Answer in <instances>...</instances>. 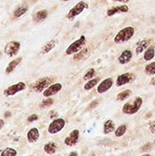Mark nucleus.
<instances>
[{
    "label": "nucleus",
    "mask_w": 155,
    "mask_h": 156,
    "mask_svg": "<svg viewBox=\"0 0 155 156\" xmlns=\"http://www.w3.org/2000/svg\"><path fill=\"white\" fill-rule=\"evenodd\" d=\"M143 98L136 97L133 101L127 102V103H125L123 105V107H122V112L124 114H127V115L135 114V113H137L140 111V109L143 106Z\"/></svg>",
    "instance_id": "obj_1"
},
{
    "label": "nucleus",
    "mask_w": 155,
    "mask_h": 156,
    "mask_svg": "<svg viewBox=\"0 0 155 156\" xmlns=\"http://www.w3.org/2000/svg\"><path fill=\"white\" fill-rule=\"evenodd\" d=\"M135 33V29L132 27H126L122 29H121L117 35L114 37V42L115 43H124L130 40Z\"/></svg>",
    "instance_id": "obj_2"
},
{
    "label": "nucleus",
    "mask_w": 155,
    "mask_h": 156,
    "mask_svg": "<svg viewBox=\"0 0 155 156\" xmlns=\"http://www.w3.org/2000/svg\"><path fill=\"white\" fill-rule=\"evenodd\" d=\"M85 45H86V37L85 36H81L79 39H77L76 41H74L69 46V48L66 49V54L69 56L75 55L76 53L79 52L81 49H83Z\"/></svg>",
    "instance_id": "obj_3"
},
{
    "label": "nucleus",
    "mask_w": 155,
    "mask_h": 156,
    "mask_svg": "<svg viewBox=\"0 0 155 156\" xmlns=\"http://www.w3.org/2000/svg\"><path fill=\"white\" fill-rule=\"evenodd\" d=\"M89 5L86 2L84 1H80L76 5H74L68 13L67 15V17L69 19H74L76 16H78L80 13H82L86 8H88Z\"/></svg>",
    "instance_id": "obj_4"
},
{
    "label": "nucleus",
    "mask_w": 155,
    "mask_h": 156,
    "mask_svg": "<svg viewBox=\"0 0 155 156\" xmlns=\"http://www.w3.org/2000/svg\"><path fill=\"white\" fill-rule=\"evenodd\" d=\"M52 81H53V80L51 78L44 77V78H41V79L37 80L33 84L32 88L36 92H41V91L45 90L47 88H48L50 86V84L52 83Z\"/></svg>",
    "instance_id": "obj_5"
},
{
    "label": "nucleus",
    "mask_w": 155,
    "mask_h": 156,
    "mask_svg": "<svg viewBox=\"0 0 155 156\" xmlns=\"http://www.w3.org/2000/svg\"><path fill=\"white\" fill-rule=\"evenodd\" d=\"M65 124H66V121H65L63 118L55 119V120L52 121V122L49 124L48 131V133H49L50 134L58 133H59V132L65 127Z\"/></svg>",
    "instance_id": "obj_6"
},
{
    "label": "nucleus",
    "mask_w": 155,
    "mask_h": 156,
    "mask_svg": "<svg viewBox=\"0 0 155 156\" xmlns=\"http://www.w3.org/2000/svg\"><path fill=\"white\" fill-rule=\"evenodd\" d=\"M25 89H26V84L24 82H18L16 84H14V85L9 86L8 88H6L4 90V94L5 96H13L16 93H17V92L25 90Z\"/></svg>",
    "instance_id": "obj_7"
},
{
    "label": "nucleus",
    "mask_w": 155,
    "mask_h": 156,
    "mask_svg": "<svg viewBox=\"0 0 155 156\" xmlns=\"http://www.w3.org/2000/svg\"><path fill=\"white\" fill-rule=\"evenodd\" d=\"M20 48V43L17 41H10L5 47V53L8 56L12 57L18 53Z\"/></svg>",
    "instance_id": "obj_8"
},
{
    "label": "nucleus",
    "mask_w": 155,
    "mask_h": 156,
    "mask_svg": "<svg viewBox=\"0 0 155 156\" xmlns=\"http://www.w3.org/2000/svg\"><path fill=\"white\" fill-rule=\"evenodd\" d=\"M135 79V76L134 74L132 73H130V72H127V73H123L120 76H118L117 78V81H116V85L117 87H121V86H123V85H126L132 81H133Z\"/></svg>",
    "instance_id": "obj_9"
},
{
    "label": "nucleus",
    "mask_w": 155,
    "mask_h": 156,
    "mask_svg": "<svg viewBox=\"0 0 155 156\" xmlns=\"http://www.w3.org/2000/svg\"><path fill=\"white\" fill-rule=\"evenodd\" d=\"M79 139V130H73L69 135L65 139L64 143L68 146H74L78 144Z\"/></svg>",
    "instance_id": "obj_10"
},
{
    "label": "nucleus",
    "mask_w": 155,
    "mask_h": 156,
    "mask_svg": "<svg viewBox=\"0 0 155 156\" xmlns=\"http://www.w3.org/2000/svg\"><path fill=\"white\" fill-rule=\"evenodd\" d=\"M62 89V84L61 83H54L52 85H50L48 88H47L44 92H43V95L44 97H47V98H49L53 95H56L58 92H59Z\"/></svg>",
    "instance_id": "obj_11"
},
{
    "label": "nucleus",
    "mask_w": 155,
    "mask_h": 156,
    "mask_svg": "<svg viewBox=\"0 0 155 156\" xmlns=\"http://www.w3.org/2000/svg\"><path fill=\"white\" fill-rule=\"evenodd\" d=\"M112 85H113V80L111 78H108V79L102 80L99 84V86L97 88V91H98V93H104V92L108 91L112 87Z\"/></svg>",
    "instance_id": "obj_12"
},
{
    "label": "nucleus",
    "mask_w": 155,
    "mask_h": 156,
    "mask_svg": "<svg viewBox=\"0 0 155 156\" xmlns=\"http://www.w3.org/2000/svg\"><path fill=\"white\" fill-rule=\"evenodd\" d=\"M129 11V7L126 5H119V6H113L111 7L107 10V15L108 16H112L118 13H127Z\"/></svg>",
    "instance_id": "obj_13"
},
{
    "label": "nucleus",
    "mask_w": 155,
    "mask_h": 156,
    "mask_svg": "<svg viewBox=\"0 0 155 156\" xmlns=\"http://www.w3.org/2000/svg\"><path fill=\"white\" fill-rule=\"evenodd\" d=\"M132 50H130V49H125V50H123L122 53L120 55L118 60H119V62H120L121 64L124 65V64L129 63V62L132 60Z\"/></svg>",
    "instance_id": "obj_14"
},
{
    "label": "nucleus",
    "mask_w": 155,
    "mask_h": 156,
    "mask_svg": "<svg viewBox=\"0 0 155 156\" xmlns=\"http://www.w3.org/2000/svg\"><path fill=\"white\" fill-rule=\"evenodd\" d=\"M39 139V132L37 128H32L27 133V141L30 144L36 143Z\"/></svg>",
    "instance_id": "obj_15"
},
{
    "label": "nucleus",
    "mask_w": 155,
    "mask_h": 156,
    "mask_svg": "<svg viewBox=\"0 0 155 156\" xmlns=\"http://www.w3.org/2000/svg\"><path fill=\"white\" fill-rule=\"evenodd\" d=\"M116 127H115V123L113 122L112 120H108L105 122L104 125H103V133L105 134H109L112 132H115Z\"/></svg>",
    "instance_id": "obj_16"
},
{
    "label": "nucleus",
    "mask_w": 155,
    "mask_h": 156,
    "mask_svg": "<svg viewBox=\"0 0 155 156\" xmlns=\"http://www.w3.org/2000/svg\"><path fill=\"white\" fill-rule=\"evenodd\" d=\"M57 43H58V40H57V39H52V40L48 41V42L47 44H45V46L42 48L41 53H42V54H47V53H48L49 51H51V50L56 47Z\"/></svg>",
    "instance_id": "obj_17"
},
{
    "label": "nucleus",
    "mask_w": 155,
    "mask_h": 156,
    "mask_svg": "<svg viewBox=\"0 0 155 156\" xmlns=\"http://www.w3.org/2000/svg\"><path fill=\"white\" fill-rule=\"evenodd\" d=\"M44 151L48 154H54L57 151V144L54 142H49L44 145Z\"/></svg>",
    "instance_id": "obj_18"
},
{
    "label": "nucleus",
    "mask_w": 155,
    "mask_h": 156,
    "mask_svg": "<svg viewBox=\"0 0 155 156\" xmlns=\"http://www.w3.org/2000/svg\"><path fill=\"white\" fill-rule=\"evenodd\" d=\"M21 61H22V58H16V59L12 60L11 62H9V64L7 65V67H6V69H5V72H6L7 74L11 73V72L16 68V66H18V64H19Z\"/></svg>",
    "instance_id": "obj_19"
},
{
    "label": "nucleus",
    "mask_w": 155,
    "mask_h": 156,
    "mask_svg": "<svg viewBox=\"0 0 155 156\" xmlns=\"http://www.w3.org/2000/svg\"><path fill=\"white\" fill-rule=\"evenodd\" d=\"M155 56V48L154 47L150 46L145 51H144V55H143V58L146 61H149L151 59H153Z\"/></svg>",
    "instance_id": "obj_20"
},
{
    "label": "nucleus",
    "mask_w": 155,
    "mask_h": 156,
    "mask_svg": "<svg viewBox=\"0 0 155 156\" xmlns=\"http://www.w3.org/2000/svg\"><path fill=\"white\" fill-rule=\"evenodd\" d=\"M148 48H149L148 47V41L147 40H141L140 42L137 43V46H136V53L139 55L142 52L145 51Z\"/></svg>",
    "instance_id": "obj_21"
},
{
    "label": "nucleus",
    "mask_w": 155,
    "mask_h": 156,
    "mask_svg": "<svg viewBox=\"0 0 155 156\" xmlns=\"http://www.w3.org/2000/svg\"><path fill=\"white\" fill-rule=\"evenodd\" d=\"M99 82H100V78L91 79V80H90L84 85V90H90L93 89Z\"/></svg>",
    "instance_id": "obj_22"
},
{
    "label": "nucleus",
    "mask_w": 155,
    "mask_h": 156,
    "mask_svg": "<svg viewBox=\"0 0 155 156\" xmlns=\"http://www.w3.org/2000/svg\"><path fill=\"white\" fill-rule=\"evenodd\" d=\"M17 153L15 149L13 148H5L0 150V156H16Z\"/></svg>",
    "instance_id": "obj_23"
},
{
    "label": "nucleus",
    "mask_w": 155,
    "mask_h": 156,
    "mask_svg": "<svg viewBox=\"0 0 155 156\" xmlns=\"http://www.w3.org/2000/svg\"><path fill=\"white\" fill-rule=\"evenodd\" d=\"M48 11L47 10H40L38 11L36 15H35V20L37 22H40V21H43L45 20L47 17H48Z\"/></svg>",
    "instance_id": "obj_24"
},
{
    "label": "nucleus",
    "mask_w": 155,
    "mask_h": 156,
    "mask_svg": "<svg viewBox=\"0 0 155 156\" xmlns=\"http://www.w3.org/2000/svg\"><path fill=\"white\" fill-rule=\"evenodd\" d=\"M132 91L131 90H125L122 92H120L118 95H117V100L120 101H125L126 99H128L131 95H132Z\"/></svg>",
    "instance_id": "obj_25"
},
{
    "label": "nucleus",
    "mask_w": 155,
    "mask_h": 156,
    "mask_svg": "<svg viewBox=\"0 0 155 156\" xmlns=\"http://www.w3.org/2000/svg\"><path fill=\"white\" fill-rule=\"evenodd\" d=\"M88 52H89V49L87 48H84L83 49H81L79 52H78V53H76L75 55H74V60H79V59H81V58H84L86 56H87V54H88Z\"/></svg>",
    "instance_id": "obj_26"
},
{
    "label": "nucleus",
    "mask_w": 155,
    "mask_h": 156,
    "mask_svg": "<svg viewBox=\"0 0 155 156\" xmlns=\"http://www.w3.org/2000/svg\"><path fill=\"white\" fill-rule=\"evenodd\" d=\"M27 5H22V6H19V7H17L16 10H15V12H14V16H16V17H19V16H23L26 11H27Z\"/></svg>",
    "instance_id": "obj_27"
},
{
    "label": "nucleus",
    "mask_w": 155,
    "mask_h": 156,
    "mask_svg": "<svg viewBox=\"0 0 155 156\" xmlns=\"http://www.w3.org/2000/svg\"><path fill=\"white\" fill-rule=\"evenodd\" d=\"M127 132V126L126 125H121L115 130V136L116 137H122Z\"/></svg>",
    "instance_id": "obj_28"
},
{
    "label": "nucleus",
    "mask_w": 155,
    "mask_h": 156,
    "mask_svg": "<svg viewBox=\"0 0 155 156\" xmlns=\"http://www.w3.org/2000/svg\"><path fill=\"white\" fill-rule=\"evenodd\" d=\"M144 71L147 75H154L155 74V62H152L150 64H148L145 69Z\"/></svg>",
    "instance_id": "obj_29"
},
{
    "label": "nucleus",
    "mask_w": 155,
    "mask_h": 156,
    "mask_svg": "<svg viewBox=\"0 0 155 156\" xmlns=\"http://www.w3.org/2000/svg\"><path fill=\"white\" fill-rule=\"evenodd\" d=\"M95 69H90L88 71H87V73L83 76V80H91L94 76H95Z\"/></svg>",
    "instance_id": "obj_30"
},
{
    "label": "nucleus",
    "mask_w": 155,
    "mask_h": 156,
    "mask_svg": "<svg viewBox=\"0 0 155 156\" xmlns=\"http://www.w3.org/2000/svg\"><path fill=\"white\" fill-rule=\"evenodd\" d=\"M53 103H54V101H53V99L48 98V99L44 100V101H43L40 103V107H42V108H45V107H49V106H51Z\"/></svg>",
    "instance_id": "obj_31"
},
{
    "label": "nucleus",
    "mask_w": 155,
    "mask_h": 156,
    "mask_svg": "<svg viewBox=\"0 0 155 156\" xmlns=\"http://www.w3.org/2000/svg\"><path fill=\"white\" fill-rule=\"evenodd\" d=\"M149 129L152 133H155V121H153L149 124Z\"/></svg>",
    "instance_id": "obj_32"
},
{
    "label": "nucleus",
    "mask_w": 155,
    "mask_h": 156,
    "mask_svg": "<svg viewBox=\"0 0 155 156\" xmlns=\"http://www.w3.org/2000/svg\"><path fill=\"white\" fill-rule=\"evenodd\" d=\"M37 119H38L37 115H36V114H32V115H30V116L27 118V121H28L29 122H34V121H37Z\"/></svg>",
    "instance_id": "obj_33"
},
{
    "label": "nucleus",
    "mask_w": 155,
    "mask_h": 156,
    "mask_svg": "<svg viewBox=\"0 0 155 156\" xmlns=\"http://www.w3.org/2000/svg\"><path fill=\"white\" fill-rule=\"evenodd\" d=\"M99 104V101H92V103H90V109H93V108H95V107H97V105Z\"/></svg>",
    "instance_id": "obj_34"
},
{
    "label": "nucleus",
    "mask_w": 155,
    "mask_h": 156,
    "mask_svg": "<svg viewBox=\"0 0 155 156\" xmlns=\"http://www.w3.org/2000/svg\"><path fill=\"white\" fill-rule=\"evenodd\" d=\"M4 125H5V121H3L2 119H0V130L4 127Z\"/></svg>",
    "instance_id": "obj_35"
},
{
    "label": "nucleus",
    "mask_w": 155,
    "mask_h": 156,
    "mask_svg": "<svg viewBox=\"0 0 155 156\" xmlns=\"http://www.w3.org/2000/svg\"><path fill=\"white\" fill-rule=\"evenodd\" d=\"M69 156H79V154H78L77 152H71V153L69 154Z\"/></svg>",
    "instance_id": "obj_36"
},
{
    "label": "nucleus",
    "mask_w": 155,
    "mask_h": 156,
    "mask_svg": "<svg viewBox=\"0 0 155 156\" xmlns=\"http://www.w3.org/2000/svg\"><path fill=\"white\" fill-rule=\"evenodd\" d=\"M112 1H115V2H121V3H127V2H129L130 0H112Z\"/></svg>",
    "instance_id": "obj_37"
},
{
    "label": "nucleus",
    "mask_w": 155,
    "mask_h": 156,
    "mask_svg": "<svg viewBox=\"0 0 155 156\" xmlns=\"http://www.w3.org/2000/svg\"><path fill=\"white\" fill-rule=\"evenodd\" d=\"M151 85H154L155 86V77L152 79V80H151Z\"/></svg>",
    "instance_id": "obj_38"
},
{
    "label": "nucleus",
    "mask_w": 155,
    "mask_h": 156,
    "mask_svg": "<svg viewBox=\"0 0 155 156\" xmlns=\"http://www.w3.org/2000/svg\"><path fill=\"white\" fill-rule=\"evenodd\" d=\"M141 156H152L151 154H143V155H141Z\"/></svg>",
    "instance_id": "obj_39"
},
{
    "label": "nucleus",
    "mask_w": 155,
    "mask_h": 156,
    "mask_svg": "<svg viewBox=\"0 0 155 156\" xmlns=\"http://www.w3.org/2000/svg\"><path fill=\"white\" fill-rule=\"evenodd\" d=\"M63 1H69V0H63Z\"/></svg>",
    "instance_id": "obj_40"
},
{
    "label": "nucleus",
    "mask_w": 155,
    "mask_h": 156,
    "mask_svg": "<svg viewBox=\"0 0 155 156\" xmlns=\"http://www.w3.org/2000/svg\"><path fill=\"white\" fill-rule=\"evenodd\" d=\"M154 144H155V139H154Z\"/></svg>",
    "instance_id": "obj_41"
}]
</instances>
